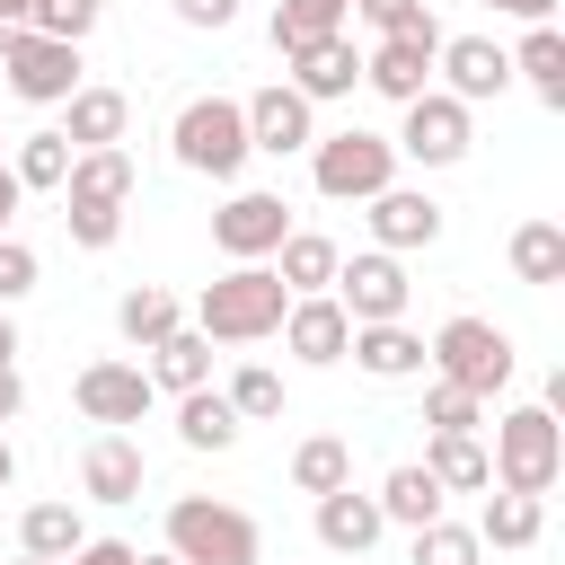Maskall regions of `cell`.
Masks as SVG:
<instances>
[{
    "instance_id": "1",
    "label": "cell",
    "mask_w": 565,
    "mask_h": 565,
    "mask_svg": "<svg viewBox=\"0 0 565 565\" xmlns=\"http://www.w3.org/2000/svg\"><path fill=\"white\" fill-rule=\"evenodd\" d=\"M282 309H291V291L274 282V265H230L221 282H203L194 335L203 344H265V335H282Z\"/></svg>"
},
{
    "instance_id": "2",
    "label": "cell",
    "mask_w": 565,
    "mask_h": 565,
    "mask_svg": "<svg viewBox=\"0 0 565 565\" xmlns=\"http://www.w3.org/2000/svg\"><path fill=\"white\" fill-rule=\"evenodd\" d=\"M512 362H521V353H512V335H503L494 318H468V309H459V318H441V327L424 335V371H433V380H450V388H468V397H494V388L512 380Z\"/></svg>"
},
{
    "instance_id": "3",
    "label": "cell",
    "mask_w": 565,
    "mask_h": 565,
    "mask_svg": "<svg viewBox=\"0 0 565 565\" xmlns=\"http://www.w3.org/2000/svg\"><path fill=\"white\" fill-rule=\"evenodd\" d=\"M486 468H494L503 494H539V503H547V486L565 477V424H556L547 406H512V415H494V450H486Z\"/></svg>"
},
{
    "instance_id": "4",
    "label": "cell",
    "mask_w": 565,
    "mask_h": 565,
    "mask_svg": "<svg viewBox=\"0 0 565 565\" xmlns=\"http://www.w3.org/2000/svg\"><path fill=\"white\" fill-rule=\"evenodd\" d=\"M168 556H177V565H256L265 539H256V521H247L238 503H221V494H177V503H168Z\"/></svg>"
},
{
    "instance_id": "5",
    "label": "cell",
    "mask_w": 565,
    "mask_h": 565,
    "mask_svg": "<svg viewBox=\"0 0 565 565\" xmlns=\"http://www.w3.org/2000/svg\"><path fill=\"white\" fill-rule=\"evenodd\" d=\"M168 150H177V168H194V177H212V185H230V177L256 159L238 97H185L177 124H168Z\"/></svg>"
},
{
    "instance_id": "6",
    "label": "cell",
    "mask_w": 565,
    "mask_h": 565,
    "mask_svg": "<svg viewBox=\"0 0 565 565\" xmlns=\"http://www.w3.org/2000/svg\"><path fill=\"white\" fill-rule=\"evenodd\" d=\"M309 185H318L327 203H371L380 185H397V150H388V132H371V124L318 132V141H309Z\"/></svg>"
},
{
    "instance_id": "7",
    "label": "cell",
    "mask_w": 565,
    "mask_h": 565,
    "mask_svg": "<svg viewBox=\"0 0 565 565\" xmlns=\"http://www.w3.org/2000/svg\"><path fill=\"white\" fill-rule=\"evenodd\" d=\"M282 238H291V203H282L274 185H238V194L212 212V247H221L230 265H265Z\"/></svg>"
},
{
    "instance_id": "8",
    "label": "cell",
    "mask_w": 565,
    "mask_h": 565,
    "mask_svg": "<svg viewBox=\"0 0 565 565\" xmlns=\"http://www.w3.org/2000/svg\"><path fill=\"white\" fill-rule=\"evenodd\" d=\"M468 141H477V124H468V106H459V97H441V88H424V97L406 106V124L388 132V150H397V159H415V168H459V159H468Z\"/></svg>"
},
{
    "instance_id": "9",
    "label": "cell",
    "mask_w": 565,
    "mask_h": 565,
    "mask_svg": "<svg viewBox=\"0 0 565 565\" xmlns=\"http://www.w3.org/2000/svg\"><path fill=\"white\" fill-rule=\"evenodd\" d=\"M327 300L353 318V327H388V318H406V300H415V282H406V265L397 256H380V247H362L353 265H335V282H327Z\"/></svg>"
},
{
    "instance_id": "10",
    "label": "cell",
    "mask_w": 565,
    "mask_h": 565,
    "mask_svg": "<svg viewBox=\"0 0 565 565\" xmlns=\"http://www.w3.org/2000/svg\"><path fill=\"white\" fill-rule=\"evenodd\" d=\"M0 71H9V97H26V106H62L71 88H88L79 79V44H53L35 26L0 44Z\"/></svg>"
},
{
    "instance_id": "11",
    "label": "cell",
    "mask_w": 565,
    "mask_h": 565,
    "mask_svg": "<svg viewBox=\"0 0 565 565\" xmlns=\"http://www.w3.org/2000/svg\"><path fill=\"white\" fill-rule=\"evenodd\" d=\"M71 406H79L97 433H124V424H141V415L159 406V388H150L141 362H88V371L71 380Z\"/></svg>"
},
{
    "instance_id": "12",
    "label": "cell",
    "mask_w": 565,
    "mask_h": 565,
    "mask_svg": "<svg viewBox=\"0 0 565 565\" xmlns=\"http://www.w3.org/2000/svg\"><path fill=\"white\" fill-rule=\"evenodd\" d=\"M433 71H441V97H459L468 115H477V106H494V97L512 88V62H503V44H494V35H441Z\"/></svg>"
},
{
    "instance_id": "13",
    "label": "cell",
    "mask_w": 565,
    "mask_h": 565,
    "mask_svg": "<svg viewBox=\"0 0 565 565\" xmlns=\"http://www.w3.org/2000/svg\"><path fill=\"white\" fill-rule=\"evenodd\" d=\"M433 53H441V26H424V35H380V44L362 53V88H380L388 106H415V97L433 88Z\"/></svg>"
},
{
    "instance_id": "14",
    "label": "cell",
    "mask_w": 565,
    "mask_h": 565,
    "mask_svg": "<svg viewBox=\"0 0 565 565\" xmlns=\"http://www.w3.org/2000/svg\"><path fill=\"white\" fill-rule=\"evenodd\" d=\"M238 115H247V150H265V159H291V150H309V141H318V106H309V97H291L282 79H274V88H256V97H238Z\"/></svg>"
},
{
    "instance_id": "15",
    "label": "cell",
    "mask_w": 565,
    "mask_h": 565,
    "mask_svg": "<svg viewBox=\"0 0 565 565\" xmlns=\"http://www.w3.org/2000/svg\"><path fill=\"white\" fill-rule=\"evenodd\" d=\"M441 238V203L424 194V185H380L371 194V247L380 256H415V247H433Z\"/></svg>"
},
{
    "instance_id": "16",
    "label": "cell",
    "mask_w": 565,
    "mask_h": 565,
    "mask_svg": "<svg viewBox=\"0 0 565 565\" xmlns=\"http://www.w3.org/2000/svg\"><path fill=\"white\" fill-rule=\"evenodd\" d=\"M141 477H150V459H141L132 433H97L79 450V494L88 503H141Z\"/></svg>"
},
{
    "instance_id": "17",
    "label": "cell",
    "mask_w": 565,
    "mask_h": 565,
    "mask_svg": "<svg viewBox=\"0 0 565 565\" xmlns=\"http://www.w3.org/2000/svg\"><path fill=\"white\" fill-rule=\"evenodd\" d=\"M291 62V97H309V106H327V97H353V79H362V53H353V35H327V44H300V53H282Z\"/></svg>"
},
{
    "instance_id": "18",
    "label": "cell",
    "mask_w": 565,
    "mask_h": 565,
    "mask_svg": "<svg viewBox=\"0 0 565 565\" xmlns=\"http://www.w3.org/2000/svg\"><path fill=\"white\" fill-rule=\"evenodd\" d=\"M124 124H132V97H124V88H71L53 132H62V141H71V159H79V150H115V141H124Z\"/></svg>"
},
{
    "instance_id": "19",
    "label": "cell",
    "mask_w": 565,
    "mask_h": 565,
    "mask_svg": "<svg viewBox=\"0 0 565 565\" xmlns=\"http://www.w3.org/2000/svg\"><path fill=\"white\" fill-rule=\"evenodd\" d=\"M282 344H291L309 371H327V362H344V344H353V318H344L327 291H309V300H291V309H282Z\"/></svg>"
},
{
    "instance_id": "20",
    "label": "cell",
    "mask_w": 565,
    "mask_h": 565,
    "mask_svg": "<svg viewBox=\"0 0 565 565\" xmlns=\"http://www.w3.org/2000/svg\"><path fill=\"white\" fill-rule=\"evenodd\" d=\"M132 150L115 141V150H79L71 159V177H62V203H97V212H124L132 203Z\"/></svg>"
},
{
    "instance_id": "21",
    "label": "cell",
    "mask_w": 565,
    "mask_h": 565,
    "mask_svg": "<svg viewBox=\"0 0 565 565\" xmlns=\"http://www.w3.org/2000/svg\"><path fill=\"white\" fill-rule=\"evenodd\" d=\"M353 371H371V380H424V335L406 327V318H388V327H353Z\"/></svg>"
},
{
    "instance_id": "22",
    "label": "cell",
    "mask_w": 565,
    "mask_h": 565,
    "mask_svg": "<svg viewBox=\"0 0 565 565\" xmlns=\"http://www.w3.org/2000/svg\"><path fill=\"white\" fill-rule=\"evenodd\" d=\"M335 265H344V247H335L327 230H291V238L274 247V282H282L291 300H309V291H327V282H335Z\"/></svg>"
},
{
    "instance_id": "23",
    "label": "cell",
    "mask_w": 565,
    "mask_h": 565,
    "mask_svg": "<svg viewBox=\"0 0 565 565\" xmlns=\"http://www.w3.org/2000/svg\"><path fill=\"white\" fill-rule=\"evenodd\" d=\"M415 468H424L441 494H486V486H494V468H486V441H477V433H433Z\"/></svg>"
},
{
    "instance_id": "24",
    "label": "cell",
    "mask_w": 565,
    "mask_h": 565,
    "mask_svg": "<svg viewBox=\"0 0 565 565\" xmlns=\"http://www.w3.org/2000/svg\"><path fill=\"white\" fill-rule=\"evenodd\" d=\"M380 503L371 494H353V486H335V494H318V547H335V556H362V547H380Z\"/></svg>"
},
{
    "instance_id": "25",
    "label": "cell",
    "mask_w": 565,
    "mask_h": 565,
    "mask_svg": "<svg viewBox=\"0 0 565 565\" xmlns=\"http://www.w3.org/2000/svg\"><path fill=\"white\" fill-rule=\"evenodd\" d=\"M539 530H547V503H539V494H503V486H486L477 547H539Z\"/></svg>"
},
{
    "instance_id": "26",
    "label": "cell",
    "mask_w": 565,
    "mask_h": 565,
    "mask_svg": "<svg viewBox=\"0 0 565 565\" xmlns=\"http://www.w3.org/2000/svg\"><path fill=\"white\" fill-rule=\"evenodd\" d=\"M115 327H124V344H132V353H150V344H168V335L185 327V309H177V291L141 282V291H124V300H115Z\"/></svg>"
},
{
    "instance_id": "27",
    "label": "cell",
    "mask_w": 565,
    "mask_h": 565,
    "mask_svg": "<svg viewBox=\"0 0 565 565\" xmlns=\"http://www.w3.org/2000/svg\"><path fill=\"white\" fill-rule=\"evenodd\" d=\"M150 388H168V397H185V388H212V344L194 335V327H177L168 344H150Z\"/></svg>"
},
{
    "instance_id": "28",
    "label": "cell",
    "mask_w": 565,
    "mask_h": 565,
    "mask_svg": "<svg viewBox=\"0 0 565 565\" xmlns=\"http://www.w3.org/2000/svg\"><path fill=\"white\" fill-rule=\"evenodd\" d=\"M371 503H380V521L424 530V521H441V503H450V494H441V486H433V477L406 459V468H388V477H380V494H371Z\"/></svg>"
},
{
    "instance_id": "29",
    "label": "cell",
    "mask_w": 565,
    "mask_h": 565,
    "mask_svg": "<svg viewBox=\"0 0 565 565\" xmlns=\"http://www.w3.org/2000/svg\"><path fill=\"white\" fill-rule=\"evenodd\" d=\"M503 62H512V79L539 88V106H565V35H556V26H530Z\"/></svg>"
},
{
    "instance_id": "30",
    "label": "cell",
    "mask_w": 565,
    "mask_h": 565,
    "mask_svg": "<svg viewBox=\"0 0 565 565\" xmlns=\"http://www.w3.org/2000/svg\"><path fill=\"white\" fill-rule=\"evenodd\" d=\"M79 539H88L79 503H26V512H18V556H53V565H62Z\"/></svg>"
},
{
    "instance_id": "31",
    "label": "cell",
    "mask_w": 565,
    "mask_h": 565,
    "mask_svg": "<svg viewBox=\"0 0 565 565\" xmlns=\"http://www.w3.org/2000/svg\"><path fill=\"white\" fill-rule=\"evenodd\" d=\"M344 18H353V0H282V9H274V53H300V44L353 35Z\"/></svg>"
},
{
    "instance_id": "32",
    "label": "cell",
    "mask_w": 565,
    "mask_h": 565,
    "mask_svg": "<svg viewBox=\"0 0 565 565\" xmlns=\"http://www.w3.org/2000/svg\"><path fill=\"white\" fill-rule=\"evenodd\" d=\"M177 441H185V450H230V441H238L230 397H221V388H185V397H177Z\"/></svg>"
},
{
    "instance_id": "33",
    "label": "cell",
    "mask_w": 565,
    "mask_h": 565,
    "mask_svg": "<svg viewBox=\"0 0 565 565\" xmlns=\"http://www.w3.org/2000/svg\"><path fill=\"white\" fill-rule=\"evenodd\" d=\"M9 177L26 185V194H62V177H71V141L44 124V132H26L18 141V159H9Z\"/></svg>"
},
{
    "instance_id": "34",
    "label": "cell",
    "mask_w": 565,
    "mask_h": 565,
    "mask_svg": "<svg viewBox=\"0 0 565 565\" xmlns=\"http://www.w3.org/2000/svg\"><path fill=\"white\" fill-rule=\"evenodd\" d=\"M291 486H300V494H335V486H353V450H344L335 433H309V441L291 450Z\"/></svg>"
},
{
    "instance_id": "35",
    "label": "cell",
    "mask_w": 565,
    "mask_h": 565,
    "mask_svg": "<svg viewBox=\"0 0 565 565\" xmlns=\"http://www.w3.org/2000/svg\"><path fill=\"white\" fill-rule=\"evenodd\" d=\"M512 274L521 282H565V230L556 221H521L512 230Z\"/></svg>"
},
{
    "instance_id": "36",
    "label": "cell",
    "mask_w": 565,
    "mask_h": 565,
    "mask_svg": "<svg viewBox=\"0 0 565 565\" xmlns=\"http://www.w3.org/2000/svg\"><path fill=\"white\" fill-rule=\"evenodd\" d=\"M221 397H230V415H238V424H274V415H282V371H265V362H238Z\"/></svg>"
},
{
    "instance_id": "37",
    "label": "cell",
    "mask_w": 565,
    "mask_h": 565,
    "mask_svg": "<svg viewBox=\"0 0 565 565\" xmlns=\"http://www.w3.org/2000/svg\"><path fill=\"white\" fill-rule=\"evenodd\" d=\"M424 433H486V397L433 380V388H424Z\"/></svg>"
},
{
    "instance_id": "38",
    "label": "cell",
    "mask_w": 565,
    "mask_h": 565,
    "mask_svg": "<svg viewBox=\"0 0 565 565\" xmlns=\"http://www.w3.org/2000/svg\"><path fill=\"white\" fill-rule=\"evenodd\" d=\"M415 565H486V547H477L468 521H424L415 530Z\"/></svg>"
},
{
    "instance_id": "39",
    "label": "cell",
    "mask_w": 565,
    "mask_h": 565,
    "mask_svg": "<svg viewBox=\"0 0 565 565\" xmlns=\"http://www.w3.org/2000/svg\"><path fill=\"white\" fill-rule=\"evenodd\" d=\"M97 18H106V9H88V0H35V9H26V26L53 35V44H88Z\"/></svg>"
},
{
    "instance_id": "40",
    "label": "cell",
    "mask_w": 565,
    "mask_h": 565,
    "mask_svg": "<svg viewBox=\"0 0 565 565\" xmlns=\"http://www.w3.org/2000/svg\"><path fill=\"white\" fill-rule=\"evenodd\" d=\"M353 18L371 26V44H380V35H424V26H433L424 0H353Z\"/></svg>"
},
{
    "instance_id": "41",
    "label": "cell",
    "mask_w": 565,
    "mask_h": 565,
    "mask_svg": "<svg viewBox=\"0 0 565 565\" xmlns=\"http://www.w3.org/2000/svg\"><path fill=\"white\" fill-rule=\"evenodd\" d=\"M62 230H71V247H115L124 238V212H97V203H62Z\"/></svg>"
},
{
    "instance_id": "42",
    "label": "cell",
    "mask_w": 565,
    "mask_h": 565,
    "mask_svg": "<svg viewBox=\"0 0 565 565\" xmlns=\"http://www.w3.org/2000/svg\"><path fill=\"white\" fill-rule=\"evenodd\" d=\"M35 291V247L26 238H0V309H18Z\"/></svg>"
},
{
    "instance_id": "43",
    "label": "cell",
    "mask_w": 565,
    "mask_h": 565,
    "mask_svg": "<svg viewBox=\"0 0 565 565\" xmlns=\"http://www.w3.org/2000/svg\"><path fill=\"white\" fill-rule=\"evenodd\" d=\"M168 9H177V26H203V35H221L238 18V0H168Z\"/></svg>"
},
{
    "instance_id": "44",
    "label": "cell",
    "mask_w": 565,
    "mask_h": 565,
    "mask_svg": "<svg viewBox=\"0 0 565 565\" xmlns=\"http://www.w3.org/2000/svg\"><path fill=\"white\" fill-rule=\"evenodd\" d=\"M62 565H141V547H132V539H79Z\"/></svg>"
},
{
    "instance_id": "45",
    "label": "cell",
    "mask_w": 565,
    "mask_h": 565,
    "mask_svg": "<svg viewBox=\"0 0 565 565\" xmlns=\"http://www.w3.org/2000/svg\"><path fill=\"white\" fill-rule=\"evenodd\" d=\"M26 415V380H18V362H0V424H18Z\"/></svg>"
},
{
    "instance_id": "46",
    "label": "cell",
    "mask_w": 565,
    "mask_h": 565,
    "mask_svg": "<svg viewBox=\"0 0 565 565\" xmlns=\"http://www.w3.org/2000/svg\"><path fill=\"white\" fill-rule=\"evenodd\" d=\"M486 9H503V18H530V26H556V0H486Z\"/></svg>"
},
{
    "instance_id": "47",
    "label": "cell",
    "mask_w": 565,
    "mask_h": 565,
    "mask_svg": "<svg viewBox=\"0 0 565 565\" xmlns=\"http://www.w3.org/2000/svg\"><path fill=\"white\" fill-rule=\"evenodd\" d=\"M18 203H26V185H18L9 168H0V238H9V221H18Z\"/></svg>"
},
{
    "instance_id": "48",
    "label": "cell",
    "mask_w": 565,
    "mask_h": 565,
    "mask_svg": "<svg viewBox=\"0 0 565 565\" xmlns=\"http://www.w3.org/2000/svg\"><path fill=\"white\" fill-rule=\"evenodd\" d=\"M26 9H35V0H0V44H9V35H26Z\"/></svg>"
},
{
    "instance_id": "49",
    "label": "cell",
    "mask_w": 565,
    "mask_h": 565,
    "mask_svg": "<svg viewBox=\"0 0 565 565\" xmlns=\"http://www.w3.org/2000/svg\"><path fill=\"white\" fill-rule=\"evenodd\" d=\"M0 362H18V318L0 309Z\"/></svg>"
},
{
    "instance_id": "50",
    "label": "cell",
    "mask_w": 565,
    "mask_h": 565,
    "mask_svg": "<svg viewBox=\"0 0 565 565\" xmlns=\"http://www.w3.org/2000/svg\"><path fill=\"white\" fill-rule=\"evenodd\" d=\"M9 477H18V450H9V433H0V494H9Z\"/></svg>"
},
{
    "instance_id": "51",
    "label": "cell",
    "mask_w": 565,
    "mask_h": 565,
    "mask_svg": "<svg viewBox=\"0 0 565 565\" xmlns=\"http://www.w3.org/2000/svg\"><path fill=\"white\" fill-rule=\"evenodd\" d=\"M141 565H177V556H168V547H159V556H141Z\"/></svg>"
},
{
    "instance_id": "52",
    "label": "cell",
    "mask_w": 565,
    "mask_h": 565,
    "mask_svg": "<svg viewBox=\"0 0 565 565\" xmlns=\"http://www.w3.org/2000/svg\"><path fill=\"white\" fill-rule=\"evenodd\" d=\"M18 565H53V556H18Z\"/></svg>"
},
{
    "instance_id": "53",
    "label": "cell",
    "mask_w": 565,
    "mask_h": 565,
    "mask_svg": "<svg viewBox=\"0 0 565 565\" xmlns=\"http://www.w3.org/2000/svg\"><path fill=\"white\" fill-rule=\"evenodd\" d=\"M88 9H106V0H88Z\"/></svg>"
}]
</instances>
